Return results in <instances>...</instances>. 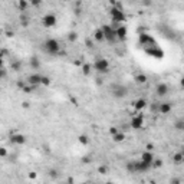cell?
<instances>
[{
    "mask_svg": "<svg viewBox=\"0 0 184 184\" xmlns=\"http://www.w3.org/2000/svg\"><path fill=\"white\" fill-rule=\"evenodd\" d=\"M132 106H134V109H135L137 112L143 111L145 106H147V101H145L144 98H138V99H135V101L132 102Z\"/></svg>",
    "mask_w": 184,
    "mask_h": 184,
    "instance_id": "16",
    "label": "cell"
},
{
    "mask_svg": "<svg viewBox=\"0 0 184 184\" xmlns=\"http://www.w3.org/2000/svg\"><path fill=\"white\" fill-rule=\"evenodd\" d=\"M109 16L112 19V23H117V24H120L127 20V16L124 13V9L115 7V6H111V9H109Z\"/></svg>",
    "mask_w": 184,
    "mask_h": 184,
    "instance_id": "3",
    "label": "cell"
},
{
    "mask_svg": "<svg viewBox=\"0 0 184 184\" xmlns=\"http://www.w3.org/2000/svg\"><path fill=\"white\" fill-rule=\"evenodd\" d=\"M40 82H42V75H39V73H36V72L30 73V75L26 78V84H27V85H32L35 88L39 86Z\"/></svg>",
    "mask_w": 184,
    "mask_h": 184,
    "instance_id": "10",
    "label": "cell"
},
{
    "mask_svg": "<svg viewBox=\"0 0 184 184\" xmlns=\"http://www.w3.org/2000/svg\"><path fill=\"white\" fill-rule=\"evenodd\" d=\"M163 167V160L161 158H154L151 164V168H161Z\"/></svg>",
    "mask_w": 184,
    "mask_h": 184,
    "instance_id": "30",
    "label": "cell"
},
{
    "mask_svg": "<svg viewBox=\"0 0 184 184\" xmlns=\"http://www.w3.org/2000/svg\"><path fill=\"white\" fill-rule=\"evenodd\" d=\"M118 131H120V129H118V127H111V128H109V134H111V135H115Z\"/></svg>",
    "mask_w": 184,
    "mask_h": 184,
    "instance_id": "37",
    "label": "cell"
},
{
    "mask_svg": "<svg viewBox=\"0 0 184 184\" xmlns=\"http://www.w3.org/2000/svg\"><path fill=\"white\" fill-rule=\"evenodd\" d=\"M9 143L10 144H15V145H23V144H26V135L19 134V132L12 134V135L9 137Z\"/></svg>",
    "mask_w": 184,
    "mask_h": 184,
    "instance_id": "11",
    "label": "cell"
},
{
    "mask_svg": "<svg viewBox=\"0 0 184 184\" xmlns=\"http://www.w3.org/2000/svg\"><path fill=\"white\" fill-rule=\"evenodd\" d=\"M144 127V117L141 115V114H137L134 115L131 121H129V128L132 129H141Z\"/></svg>",
    "mask_w": 184,
    "mask_h": 184,
    "instance_id": "7",
    "label": "cell"
},
{
    "mask_svg": "<svg viewBox=\"0 0 184 184\" xmlns=\"http://www.w3.org/2000/svg\"><path fill=\"white\" fill-rule=\"evenodd\" d=\"M20 24L22 26H29V17H27V15H24V13H22L20 15Z\"/></svg>",
    "mask_w": 184,
    "mask_h": 184,
    "instance_id": "29",
    "label": "cell"
},
{
    "mask_svg": "<svg viewBox=\"0 0 184 184\" xmlns=\"http://www.w3.org/2000/svg\"><path fill=\"white\" fill-rule=\"evenodd\" d=\"M101 30L104 33V40H106L108 43H115L117 42V36H115V29L112 27L111 24H104L101 27Z\"/></svg>",
    "mask_w": 184,
    "mask_h": 184,
    "instance_id": "4",
    "label": "cell"
},
{
    "mask_svg": "<svg viewBox=\"0 0 184 184\" xmlns=\"http://www.w3.org/2000/svg\"><path fill=\"white\" fill-rule=\"evenodd\" d=\"M170 184H181V180H180V178H177V177H174V178H171V180H170Z\"/></svg>",
    "mask_w": 184,
    "mask_h": 184,
    "instance_id": "38",
    "label": "cell"
},
{
    "mask_svg": "<svg viewBox=\"0 0 184 184\" xmlns=\"http://www.w3.org/2000/svg\"><path fill=\"white\" fill-rule=\"evenodd\" d=\"M92 36H94V39H95L96 42H104V33H102V30H101V27L96 29Z\"/></svg>",
    "mask_w": 184,
    "mask_h": 184,
    "instance_id": "23",
    "label": "cell"
},
{
    "mask_svg": "<svg viewBox=\"0 0 184 184\" xmlns=\"http://www.w3.org/2000/svg\"><path fill=\"white\" fill-rule=\"evenodd\" d=\"M125 138H127V135H125V132H122V131H118L115 135H112V141L114 143H124L125 141Z\"/></svg>",
    "mask_w": 184,
    "mask_h": 184,
    "instance_id": "19",
    "label": "cell"
},
{
    "mask_svg": "<svg viewBox=\"0 0 184 184\" xmlns=\"http://www.w3.org/2000/svg\"><path fill=\"white\" fill-rule=\"evenodd\" d=\"M98 173L102 174V176L106 174V173H108V167H106V166H99V167H98Z\"/></svg>",
    "mask_w": 184,
    "mask_h": 184,
    "instance_id": "33",
    "label": "cell"
},
{
    "mask_svg": "<svg viewBox=\"0 0 184 184\" xmlns=\"http://www.w3.org/2000/svg\"><path fill=\"white\" fill-rule=\"evenodd\" d=\"M174 128H176L177 131H183L184 129V120L183 118H180V120H177L176 122H174Z\"/></svg>",
    "mask_w": 184,
    "mask_h": 184,
    "instance_id": "26",
    "label": "cell"
},
{
    "mask_svg": "<svg viewBox=\"0 0 184 184\" xmlns=\"http://www.w3.org/2000/svg\"><path fill=\"white\" fill-rule=\"evenodd\" d=\"M10 69L15 71V72H19V71L22 69V62H20V61H13V62L10 64Z\"/></svg>",
    "mask_w": 184,
    "mask_h": 184,
    "instance_id": "24",
    "label": "cell"
},
{
    "mask_svg": "<svg viewBox=\"0 0 184 184\" xmlns=\"http://www.w3.org/2000/svg\"><path fill=\"white\" fill-rule=\"evenodd\" d=\"M40 85L49 86V85H50V78H49V76H42V82H40Z\"/></svg>",
    "mask_w": 184,
    "mask_h": 184,
    "instance_id": "32",
    "label": "cell"
},
{
    "mask_svg": "<svg viewBox=\"0 0 184 184\" xmlns=\"http://www.w3.org/2000/svg\"><path fill=\"white\" fill-rule=\"evenodd\" d=\"M29 106H30V104H29L27 101H24V102H22V108H26V109H27Z\"/></svg>",
    "mask_w": 184,
    "mask_h": 184,
    "instance_id": "46",
    "label": "cell"
},
{
    "mask_svg": "<svg viewBox=\"0 0 184 184\" xmlns=\"http://www.w3.org/2000/svg\"><path fill=\"white\" fill-rule=\"evenodd\" d=\"M56 23H58V19H56V16L53 13H46L45 16L42 17V24L45 27H53Z\"/></svg>",
    "mask_w": 184,
    "mask_h": 184,
    "instance_id": "8",
    "label": "cell"
},
{
    "mask_svg": "<svg viewBox=\"0 0 184 184\" xmlns=\"http://www.w3.org/2000/svg\"><path fill=\"white\" fill-rule=\"evenodd\" d=\"M85 45H86L88 48H92V40H91V39H89V38H88V39L85 40Z\"/></svg>",
    "mask_w": 184,
    "mask_h": 184,
    "instance_id": "45",
    "label": "cell"
},
{
    "mask_svg": "<svg viewBox=\"0 0 184 184\" xmlns=\"http://www.w3.org/2000/svg\"><path fill=\"white\" fill-rule=\"evenodd\" d=\"M125 170L128 173H131V174H135V160H129L125 164Z\"/></svg>",
    "mask_w": 184,
    "mask_h": 184,
    "instance_id": "22",
    "label": "cell"
},
{
    "mask_svg": "<svg viewBox=\"0 0 184 184\" xmlns=\"http://www.w3.org/2000/svg\"><path fill=\"white\" fill-rule=\"evenodd\" d=\"M7 150H6V148H4V147H0V157H3V158H4V157H7Z\"/></svg>",
    "mask_w": 184,
    "mask_h": 184,
    "instance_id": "35",
    "label": "cell"
},
{
    "mask_svg": "<svg viewBox=\"0 0 184 184\" xmlns=\"http://www.w3.org/2000/svg\"><path fill=\"white\" fill-rule=\"evenodd\" d=\"M81 184H91L89 181H85V183H81Z\"/></svg>",
    "mask_w": 184,
    "mask_h": 184,
    "instance_id": "52",
    "label": "cell"
},
{
    "mask_svg": "<svg viewBox=\"0 0 184 184\" xmlns=\"http://www.w3.org/2000/svg\"><path fill=\"white\" fill-rule=\"evenodd\" d=\"M81 71H82V73H84L85 76H88V75H91V72H92V65L91 64H82L81 65Z\"/></svg>",
    "mask_w": 184,
    "mask_h": 184,
    "instance_id": "20",
    "label": "cell"
},
{
    "mask_svg": "<svg viewBox=\"0 0 184 184\" xmlns=\"http://www.w3.org/2000/svg\"><path fill=\"white\" fill-rule=\"evenodd\" d=\"M92 68L99 75H106V73L111 71V65L108 62V59H105V58H96L94 65H92Z\"/></svg>",
    "mask_w": 184,
    "mask_h": 184,
    "instance_id": "2",
    "label": "cell"
},
{
    "mask_svg": "<svg viewBox=\"0 0 184 184\" xmlns=\"http://www.w3.org/2000/svg\"><path fill=\"white\" fill-rule=\"evenodd\" d=\"M24 85H26V82H23V81H17V88H23Z\"/></svg>",
    "mask_w": 184,
    "mask_h": 184,
    "instance_id": "43",
    "label": "cell"
},
{
    "mask_svg": "<svg viewBox=\"0 0 184 184\" xmlns=\"http://www.w3.org/2000/svg\"><path fill=\"white\" fill-rule=\"evenodd\" d=\"M134 79H135V82L138 85H144V84H147L148 78H147V75H144V73H138V75H135Z\"/></svg>",
    "mask_w": 184,
    "mask_h": 184,
    "instance_id": "21",
    "label": "cell"
},
{
    "mask_svg": "<svg viewBox=\"0 0 184 184\" xmlns=\"http://www.w3.org/2000/svg\"><path fill=\"white\" fill-rule=\"evenodd\" d=\"M115 36H117V40H120V42L127 40V38H128V29H127V26L120 24V26L115 29Z\"/></svg>",
    "mask_w": 184,
    "mask_h": 184,
    "instance_id": "9",
    "label": "cell"
},
{
    "mask_svg": "<svg viewBox=\"0 0 184 184\" xmlns=\"http://www.w3.org/2000/svg\"><path fill=\"white\" fill-rule=\"evenodd\" d=\"M3 55H4V52H1V50H0V58H3Z\"/></svg>",
    "mask_w": 184,
    "mask_h": 184,
    "instance_id": "50",
    "label": "cell"
},
{
    "mask_svg": "<svg viewBox=\"0 0 184 184\" xmlns=\"http://www.w3.org/2000/svg\"><path fill=\"white\" fill-rule=\"evenodd\" d=\"M184 161V154L181 151H177L174 152V155H173V163L176 164V166H180V164H183Z\"/></svg>",
    "mask_w": 184,
    "mask_h": 184,
    "instance_id": "18",
    "label": "cell"
},
{
    "mask_svg": "<svg viewBox=\"0 0 184 184\" xmlns=\"http://www.w3.org/2000/svg\"><path fill=\"white\" fill-rule=\"evenodd\" d=\"M4 66V61H3V58H0V68H3Z\"/></svg>",
    "mask_w": 184,
    "mask_h": 184,
    "instance_id": "49",
    "label": "cell"
},
{
    "mask_svg": "<svg viewBox=\"0 0 184 184\" xmlns=\"http://www.w3.org/2000/svg\"><path fill=\"white\" fill-rule=\"evenodd\" d=\"M171 109H173V106H171L170 102H160V104H158V114H161V115L170 114Z\"/></svg>",
    "mask_w": 184,
    "mask_h": 184,
    "instance_id": "14",
    "label": "cell"
},
{
    "mask_svg": "<svg viewBox=\"0 0 184 184\" xmlns=\"http://www.w3.org/2000/svg\"><path fill=\"white\" fill-rule=\"evenodd\" d=\"M58 176H59V173H58L56 170H50V171H49V177H50V178H58Z\"/></svg>",
    "mask_w": 184,
    "mask_h": 184,
    "instance_id": "36",
    "label": "cell"
},
{
    "mask_svg": "<svg viewBox=\"0 0 184 184\" xmlns=\"http://www.w3.org/2000/svg\"><path fill=\"white\" fill-rule=\"evenodd\" d=\"M154 154H152V151H144L143 154H141V157H140V161H143V163H147V164H150L151 166L152 161H154Z\"/></svg>",
    "mask_w": 184,
    "mask_h": 184,
    "instance_id": "15",
    "label": "cell"
},
{
    "mask_svg": "<svg viewBox=\"0 0 184 184\" xmlns=\"http://www.w3.org/2000/svg\"><path fill=\"white\" fill-rule=\"evenodd\" d=\"M155 94L157 96H166L168 94V85L167 84H164V82H160V84H157V86H155Z\"/></svg>",
    "mask_w": 184,
    "mask_h": 184,
    "instance_id": "13",
    "label": "cell"
},
{
    "mask_svg": "<svg viewBox=\"0 0 184 184\" xmlns=\"http://www.w3.org/2000/svg\"><path fill=\"white\" fill-rule=\"evenodd\" d=\"M16 6L19 7L20 12H26V9H27V6H29V3H27L26 0H19V1L16 3Z\"/></svg>",
    "mask_w": 184,
    "mask_h": 184,
    "instance_id": "25",
    "label": "cell"
},
{
    "mask_svg": "<svg viewBox=\"0 0 184 184\" xmlns=\"http://www.w3.org/2000/svg\"><path fill=\"white\" fill-rule=\"evenodd\" d=\"M68 40H69V42H76V40H78V33L76 32H69L68 33Z\"/></svg>",
    "mask_w": 184,
    "mask_h": 184,
    "instance_id": "31",
    "label": "cell"
},
{
    "mask_svg": "<svg viewBox=\"0 0 184 184\" xmlns=\"http://www.w3.org/2000/svg\"><path fill=\"white\" fill-rule=\"evenodd\" d=\"M29 66L32 68V69H39L40 68V59L38 56H30V59H29Z\"/></svg>",
    "mask_w": 184,
    "mask_h": 184,
    "instance_id": "17",
    "label": "cell"
},
{
    "mask_svg": "<svg viewBox=\"0 0 184 184\" xmlns=\"http://www.w3.org/2000/svg\"><path fill=\"white\" fill-rule=\"evenodd\" d=\"M154 150V145L152 144H147L145 145V151H152Z\"/></svg>",
    "mask_w": 184,
    "mask_h": 184,
    "instance_id": "42",
    "label": "cell"
},
{
    "mask_svg": "<svg viewBox=\"0 0 184 184\" xmlns=\"http://www.w3.org/2000/svg\"><path fill=\"white\" fill-rule=\"evenodd\" d=\"M145 52L151 56V58H155V59H163V58H164L163 49L158 48L157 45H155V46H151V48H148V49H145Z\"/></svg>",
    "mask_w": 184,
    "mask_h": 184,
    "instance_id": "12",
    "label": "cell"
},
{
    "mask_svg": "<svg viewBox=\"0 0 184 184\" xmlns=\"http://www.w3.org/2000/svg\"><path fill=\"white\" fill-rule=\"evenodd\" d=\"M81 161H82L84 164H88L89 161H91V157H89V155H85V157H82V158H81Z\"/></svg>",
    "mask_w": 184,
    "mask_h": 184,
    "instance_id": "39",
    "label": "cell"
},
{
    "mask_svg": "<svg viewBox=\"0 0 184 184\" xmlns=\"http://www.w3.org/2000/svg\"><path fill=\"white\" fill-rule=\"evenodd\" d=\"M158 104H160V102H152L151 109H152L154 112H158Z\"/></svg>",
    "mask_w": 184,
    "mask_h": 184,
    "instance_id": "40",
    "label": "cell"
},
{
    "mask_svg": "<svg viewBox=\"0 0 184 184\" xmlns=\"http://www.w3.org/2000/svg\"><path fill=\"white\" fill-rule=\"evenodd\" d=\"M138 43H140L141 46H144L145 49H148V48H151V46H155V45H157L155 39L152 38L150 33H140V36H138Z\"/></svg>",
    "mask_w": 184,
    "mask_h": 184,
    "instance_id": "5",
    "label": "cell"
},
{
    "mask_svg": "<svg viewBox=\"0 0 184 184\" xmlns=\"http://www.w3.org/2000/svg\"><path fill=\"white\" fill-rule=\"evenodd\" d=\"M61 43H59V40L56 39H46L43 43H42V49H43V52H46L48 55L50 56H58L61 55Z\"/></svg>",
    "mask_w": 184,
    "mask_h": 184,
    "instance_id": "1",
    "label": "cell"
},
{
    "mask_svg": "<svg viewBox=\"0 0 184 184\" xmlns=\"http://www.w3.org/2000/svg\"><path fill=\"white\" fill-rule=\"evenodd\" d=\"M78 141H79L82 145H86L89 143V137L86 135V134H81V135L78 137Z\"/></svg>",
    "mask_w": 184,
    "mask_h": 184,
    "instance_id": "27",
    "label": "cell"
},
{
    "mask_svg": "<svg viewBox=\"0 0 184 184\" xmlns=\"http://www.w3.org/2000/svg\"><path fill=\"white\" fill-rule=\"evenodd\" d=\"M105 184H115V183H112V181H108V183H105Z\"/></svg>",
    "mask_w": 184,
    "mask_h": 184,
    "instance_id": "51",
    "label": "cell"
},
{
    "mask_svg": "<svg viewBox=\"0 0 184 184\" xmlns=\"http://www.w3.org/2000/svg\"><path fill=\"white\" fill-rule=\"evenodd\" d=\"M6 36H7V38H13V36H15V32H13V30H6Z\"/></svg>",
    "mask_w": 184,
    "mask_h": 184,
    "instance_id": "44",
    "label": "cell"
},
{
    "mask_svg": "<svg viewBox=\"0 0 184 184\" xmlns=\"http://www.w3.org/2000/svg\"><path fill=\"white\" fill-rule=\"evenodd\" d=\"M35 86H32V85H27V84H26V85H24L23 88H22V92H23V94H32V92H35Z\"/></svg>",
    "mask_w": 184,
    "mask_h": 184,
    "instance_id": "28",
    "label": "cell"
},
{
    "mask_svg": "<svg viewBox=\"0 0 184 184\" xmlns=\"http://www.w3.org/2000/svg\"><path fill=\"white\" fill-rule=\"evenodd\" d=\"M6 76H7V71H6V68L3 66V68H0V81L4 79Z\"/></svg>",
    "mask_w": 184,
    "mask_h": 184,
    "instance_id": "34",
    "label": "cell"
},
{
    "mask_svg": "<svg viewBox=\"0 0 184 184\" xmlns=\"http://www.w3.org/2000/svg\"><path fill=\"white\" fill-rule=\"evenodd\" d=\"M66 183H68V184H73V178H72V177H69V178L66 180Z\"/></svg>",
    "mask_w": 184,
    "mask_h": 184,
    "instance_id": "48",
    "label": "cell"
},
{
    "mask_svg": "<svg viewBox=\"0 0 184 184\" xmlns=\"http://www.w3.org/2000/svg\"><path fill=\"white\" fill-rule=\"evenodd\" d=\"M39 4H40L39 0H33V1H32V6H39Z\"/></svg>",
    "mask_w": 184,
    "mask_h": 184,
    "instance_id": "47",
    "label": "cell"
},
{
    "mask_svg": "<svg viewBox=\"0 0 184 184\" xmlns=\"http://www.w3.org/2000/svg\"><path fill=\"white\" fill-rule=\"evenodd\" d=\"M36 177H38V173H35V171H30V173H29V178H30V180H36Z\"/></svg>",
    "mask_w": 184,
    "mask_h": 184,
    "instance_id": "41",
    "label": "cell"
},
{
    "mask_svg": "<svg viewBox=\"0 0 184 184\" xmlns=\"http://www.w3.org/2000/svg\"><path fill=\"white\" fill-rule=\"evenodd\" d=\"M128 94V89L125 88L124 85H114L111 89V95L115 98V99H122L125 98Z\"/></svg>",
    "mask_w": 184,
    "mask_h": 184,
    "instance_id": "6",
    "label": "cell"
}]
</instances>
